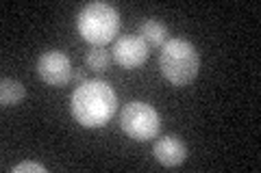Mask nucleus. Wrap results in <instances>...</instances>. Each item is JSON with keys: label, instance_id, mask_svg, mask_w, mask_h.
Listing matches in <instances>:
<instances>
[{"label": "nucleus", "instance_id": "423d86ee", "mask_svg": "<svg viewBox=\"0 0 261 173\" xmlns=\"http://www.w3.org/2000/svg\"><path fill=\"white\" fill-rule=\"evenodd\" d=\"M113 61L124 70H135L148 61V44L137 37H120L113 44Z\"/></svg>", "mask_w": 261, "mask_h": 173}, {"label": "nucleus", "instance_id": "0eeeda50", "mask_svg": "<svg viewBox=\"0 0 261 173\" xmlns=\"http://www.w3.org/2000/svg\"><path fill=\"white\" fill-rule=\"evenodd\" d=\"M152 156L163 167H178L187 160V145L183 143V139L174 134L161 136L152 145Z\"/></svg>", "mask_w": 261, "mask_h": 173}, {"label": "nucleus", "instance_id": "20e7f679", "mask_svg": "<svg viewBox=\"0 0 261 173\" xmlns=\"http://www.w3.org/2000/svg\"><path fill=\"white\" fill-rule=\"evenodd\" d=\"M159 113L148 102H128L120 113V128L128 139L137 143L150 141L159 134Z\"/></svg>", "mask_w": 261, "mask_h": 173}, {"label": "nucleus", "instance_id": "39448f33", "mask_svg": "<svg viewBox=\"0 0 261 173\" xmlns=\"http://www.w3.org/2000/svg\"><path fill=\"white\" fill-rule=\"evenodd\" d=\"M37 76L50 87H63L72 78L70 56L63 50H46L37 59Z\"/></svg>", "mask_w": 261, "mask_h": 173}, {"label": "nucleus", "instance_id": "f257e3e1", "mask_svg": "<svg viewBox=\"0 0 261 173\" xmlns=\"http://www.w3.org/2000/svg\"><path fill=\"white\" fill-rule=\"evenodd\" d=\"M118 109V95L105 80H85L74 89L70 111L83 128H102L111 121Z\"/></svg>", "mask_w": 261, "mask_h": 173}, {"label": "nucleus", "instance_id": "7ed1b4c3", "mask_svg": "<svg viewBox=\"0 0 261 173\" xmlns=\"http://www.w3.org/2000/svg\"><path fill=\"white\" fill-rule=\"evenodd\" d=\"M76 30L87 44L102 48L105 44L113 41L120 30V13L109 3H87L76 13Z\"/></svg>", "mask_w": 261, "mask_h": 173}, {"label": "nucleus", "instance_id": "f03ea898", "mask_svg": "<svg viewBox=\"0 0 261 173\" xmlns=\"http://www.w3.org/2000/svg\"><path fill=\"white\" fill-rule=\"evenodd\" d=\"M159 70L170 85L187 87L200 72V54L187 39H168L161 46Z\"/></svg>", "mask_w": 261, "mask_h": 173}, {"label": "nucleus", "instance_id": "6e6552de", "mask_svg": "<svg viewBox=\"0 0 261 173\" xmlns=\"http://www.w3.org/2000/svg\"><path fill=\"white\" fill-rule=\"evenodd\" d=\"M24 97H27V89H24L22 82L13 78H3V82H0V106L3 109L18 106Z\"/></svg>", "mask_w": 261, "mask_h": 173}, {"label": "nucleus", "instance_id": "9d476101", "mask_svg": "<svg viewBox=\"0 0 261 173\" xmlns=\"http://www.w3.org/2000/svg\"><path fill=\"white\" fill-rule=\"evenodd\" d=\"M113 61V56L105 50V48H96L92 46L87 50L85 54V63H87V67L89 70H94V72H105V70H109V65Z\"/></svg>", "mask_w": 261, "mask_h": 173}, {"label": "nucleus", "instance_id": "9b49d317", "mask_svg": "<svg viewBox=\"0 0 261 173\" xmlns=\"http://www.w3.org/2000/svg\"><path fill=\"white\" fill-rule=\"evenodd\" d=\"M11 171H13V173H24V171H29V173H46V167H44V164H39V162L24 160V162H20V164H15Z\"/></svg>", "mask_w": 261, "mask_h": 173}, {"label": "nucleus", "instance_id": "1a4fd4ad", "mask_svg": "<svg viewBox=\"0 0 261 173\" xmlns=\"http://www.w3.org/2000/svg\"><path fill=\"white\" fill-rule=\"evenodd\" d=\"M140 37L148 46L161 48L168 41V26H166V24H161L159 20H146L140 26Z\"/></svg>", "mask_w": 261, "mask_h": 173}]
</instances>
